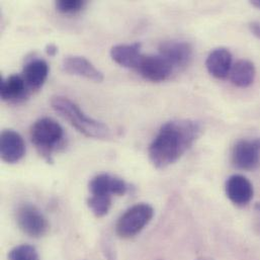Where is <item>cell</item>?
Returning <instances> with one entry per match:
<instances>
[{"label": "cell", "instance_id": "1", "mask_svg": "<svg viewBox=\"0 0 260 260\" xmlns=\"http://www.w3.org/2000/svg\"><path fill=\"white\" fill-rule=\"evenodd\" d=\"M202 133V126L192 120L167 122L158 132L149 147V158L159 169L179 160L188 151Z\"/></svg>", "mask_w": 260, "mask_h": 260}, {"label": "cell", "instance_id": "2", "mask_svg": "<svg viewBox=\"0 0 260 260\" xmlns=\"http://www.w3.org/2000/svg\"><path fill=\"white\" fill-rule=\"evenodd\" d=\"M51 106L56 113L84 136L95 139H104L110 136L111 131L106 124L86 116L80 108L69 99L54 96L51 100Z\"/></svg>", "mask_w": 260, "mask_h": 260}, {"label": "cell", "instance_id": "3", "mask_svg": "<svg viewBox=\"0 0 260 260\" xmlns=\"http://www.w3.org/2000/svg\"><path fill=\"white\" fill-rule=\"evenodd\" d=\"M64 138L63 128L55 120L43 118L34 123L30 129L31 143L45 158L50 160L52 152Z\"/></svg>", "mask_w": 260, "mask_h": 260}, {"label": "cell", "instance_id": "4", "mask_svg": "<svg viewBox=\"0 0 260 260\" xmlns=\"http://www.w3.org/2000/svg\"><path fill=\"white\" fill-rule=\"evenodd\" d=\"M153 208L148 204H137L127 210L119 219L116 230L121 238H132L139 234L152 220Z\"/></svg>", "mask_w": 260, "mask_h": 260}, {"label": "cell", "instance_id": "5", "mask_svg": "<svg viewBox=\"0 0 260 260\" xmlns=\"http://www.w3.org/2000/svg\"><path fill=\"white\" fill-rule=\"evenodd\" d=\"M16 222L19 229L30 237H42L49 230L46 217L36 206L30 204H23L17 209Z\"/></svg>", "mask_w": 260, "mask_h": 260}, {"label": "cell", "instance_id": "6", "mask_svg": "<svg viewBox=\"0 0 260 260\" xmlns=\"http://www.w3.org/2000/svg\"><path fill=\"white\" fill-rule=\"evenodd\" d=\"M232 162L241 170H253L260 163V138L239 141L232 152Z\"/></svg>", "mask_w": 260, "mask_h": 260}, {"label": "cell", "instance_id": "7", "mask_svg": "<svg viewBox=\"0 0 260 260\" xmlns=\"http://www.w3.org/2000/svg\"><path fill=\"white\" fill-rule=\"evenodd\" d=\"M136 69L143 78L152 82L165 81L174 70L160 55H142Z\"/></svg>", "mask_w": 260, "mask_h": 260}, {"label": "cell", "instance_id": "8", "mask_svg": "<svg viewBox=\"0 0 260 260\" xmlns=\"http://www.w3.org/2000/svg\"><path fill=\"white\" fill-rule=\"evenodd\" d=\"M159 55L164 58L171 67L181 69L186 67L192 58V48L184 41H165L159 46Z\"/></svg>", "mask_w": 260, "mask_h": 260}, {"label": "cell", "instance_id": "9", "mask_svg": "<svg viewBox=\"0 0 260 260\" xmlns=\"http://www.w3.org/2000/svg\"><path fill=\"white\" fill-rule=\"evenodd\" d=\"M25 144L22 137L15 131L4 130L0 136V155L4 162L13 164L22 159Z\"/></svg>", "mask_w": 260, "mask_h": 260}, {"label": "cell", "instance_id": "10", "mask_svg": "<svg viewBox=\"0 0 260 260\" xmlns=\"http://www.w3.org/2000/svg\"><path fill=\"white\" fill-rule=\"evenodd\" d=\"M226 194L228 199L238 207L247 206L253 199L254 190L252 183L243 175L235 174L226 182Z\"/></svg>", "mask_w": 260, "mask_h": 260}, {"label": "cell", "instance_id": "11", "mask_svg": "<svg viewBox=\"0 0 260 260\" xmlns=\"http://www.w3.org/2000/svg\"><path fill=\"white\" fill-rule=\"evenodd\" d=\"M63 70L71 75L84 77L94 82H102L105 79L104 73L99 70L89 60L81 56H68L63 60Z\"/></svg>", "mask_w": 260, "mask_h": 260}, {"label": "cell", "instance_id": "12", "mask_svg": "<svg viewBox=\"0 0 260 260\" xmlns=\"http://www.w3.org/2000/svg\"><path fill=\"white\" fill-rule=\"evenodd\" d=\"M29 93L30 90L21 75H10L1 82L0 95L5 103L20 104L29 96Z\"/></svg>", "mask_w": 260, "mask_h": 260}, {"label": "cell", "instance_id": "13", "mask_svg": "<svg viewBox=\"0 0 260 260\" xmlns=\"http://www.w3.org/2000/svg\"><path fill=\"white\" fill-rule=\"evenodd\" d=\"M127 189V183L122 178L106 173L93 177L89 182L91 196H124Z\"/></svg>", "mask_w": 260, "mask_h": 260}, {"label": "cell", "instance_id": "14", "mask_svg": "<svg viewBox=\"0 0 260 260\" xmlns=\"http://www.w3.org/2000/svg\"><path fill=\"white\" fill-rule=\"evenodd\" d=\"M206 66L212 76L218 79H224L229 76L233 66L232 54L225 48L215 49L208 56Z\"/></svg>", "mask_w": 260, "mask_h": 260}, {"label": "cell", "instance_id": "15", "mask_svg": "<svg viewBox=\"0 0 260 260\" xmlns=\"http://www.w3.org/2000/svg\"><path fill=\"white\" fill-rule=\"evenodd\" d=\"M49 74L48 63L43 59L29 61L23 68L21 76L30 91L39 90L47 80Z\"/></svg>", "mask_w": 260, "mask_h": 260}, {"label": "cell", "instance_id": "16", "mask_svg": "<svg viewBox=\"0 0 260 260\" xmlns=\"http://www.w3.org/2000/svg\"><path fill=\"white\" fill-rule=\"evenodd\" d=\"M140 49L141 45L139 43L132 45H117L112 48L111 57L117 64L125 68L136 69L142 57Z\"/></svg>", "mask_w": 260, "mask_h": 260}, {"label": "cell", "instance_id": "17", "mask_svg": "<svg viewBox=\"0 0 260 260\" xmlns=\"http://www.w3.org/2000/svg\"><path fill=\"white\" fill-rule=\"evenodd\" d=\"M255 66L251 61L247 59L237 61L232 66L229 74L232 83L241 88H245L251 85L255 79Z\"/></svg>", "mask_w": 260, "mask_h": 260}, {"label": "cell", "instance_id": "18", "mask_svg": "<svg viewBox=\"0 0 260 260\" xmlns=\"http://www.w3.org/2000/svg\"><path fill=\"white\" fill-rule=\"evenodd\" d=\"M87 206L98 218L105 217L112 207L111 196H91L87 200Z\"/></svg>", "mask_w": 260, "mask_h": 260}, {"label": "cell", "instance_id": "19", "mask_svg": "<svg viewBox=\"0 0 260 260\" xmlns=\"http://www.w3.org/2000/svg\"><path fill=\"white\" fill-rule=\"evenodd\" d=\"M8 260H39V255L34 246L22 244L9 252Z\"/></svg>", "mask_w": 260, "mask_h": 260}, {"label": "cell", "instance_id": "20", "mask_svg": "<svg viewBox=\"0 0 260 260\" xmlns=\"http://www.w3.org/2000/svg\"><path fill=\"white\" fill-rule=\"evenodd\" d=\"M86 4L82 0H59L56 2V8L64 14H73L80 11Z\"/></svg>", "mask_w": 260, "mask_h": 260}, {"label": "cell", "instance_id": "21", "mask_svg": "<svg viewBox=\"0 0 260 260\" xmlns=\"http://www.w3.org/2000/svg\"><path fill=\"white\" fill-rule=\"evenodd\" d=\"M103 247H104V253H105V255H106L108 260H117L116 251L113 248L112 244L106 243V244H103Z\"/></svg>", "mask_w": 260, "mask_h": 260}, {"label": "cell", "instance_id": "22", "mask_svg": "<svg viewBox=\"0 0 260 260\" xmlns=\"http://www.w3.org/2000/svg\"><path fill=\"white\" fill-rule=\"evenodd\" d=\"M249 28L254 36L260 39V21H252L249 24Z\"/></svg>", "mask_w": 260, "mask_h": 260}, {"label": "cell", "instance_id": "23", "mask_svg": "<svg viewBox=\"0 0 260 260\" xmlns=\"http://www.w3.org/2000/svg\"><path fill=\"white\" fill-rule=\"evenodd\" d=\"M46 52L49 56H55L58 52V48L54 45V44H49L47 47H46Z\"/></svg>", "mask_w": 260, "mask_h": 260}, {"label": "cell", "instance_id": "24", "mask_svg": "<svg viewBox=\"0 0 260 260\" xmlns=\"http://www.w3.org/2000/svg\"><path fill=\"white\" fill-rule=\"evenodd\" d=\"M251 4L257 8H260V0H253L251 1Z\"/></svg>", "mask_w": 260, "mask_h": 260}, {"label": "cell", "instance_id": "25", "mask_svg": "<svg viewBox=\"0 0 260 260\" xmlns=\"http://www.w3.org/2000/svg\"><path fill=\"white\" fill-rule=\"evenodd\" d=\"M197 260H213L212 258H209V257H201V258H199V259Z\"/></svg>", "mask_w": 260, "mask_h": 260}]
</instances>
